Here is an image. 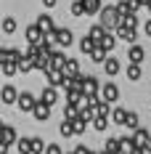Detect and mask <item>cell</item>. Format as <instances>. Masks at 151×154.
<instances>
[{"label":"cell","instance_id":"47","mask_svg":"<svg viewBox=\"0 0 151 154\" xmlns=\"http://www.w3.org/2000/svg\"><path fill=\"white\" fill-rule=\"evenodd\" d=\"M64 154H74V152H64Z\"/></svg>","mask_w":151,"mask_h":154},{"label":"cell","instance_id":"15","mask_svg":"<svg viewBox=\"0 0 151 154\" xmlns=\"http://www.w3.org/2000/svg\"><path fill=\"white\" fill-rule=\"evenodd\" d=\"M104 69H106V75H109V77H114V75L122 69V66H119V61H117L114 56H109V59L104 61Z\"/></svg>","mask_w":151,"mask_h":154},{"label":"cell","instance_id":"42","mask_svg":"<svg viewBox=\"0 0 151 154\" xmlns=\"http://www.w3.org/2000/svg\"><path fill=\"white\" fill-rule=\"evenodd\" d=\"M130 154H146V149H140V146H135V149H133Z\"/></svg>","mask_w":151,"mask_h":154},{"label":"cell","instance_id":"22","mask_svg":"<svg viewBox=\"0 0 151 154\" xmlns=\"http://www.w3.org/2000/svg\"><path fill=\"white\" fill-rule=\"evenodd\" d=\"M98 45L106 48V51H114V45H117V35H111V29H109V32H106V37L98 43Z\"/></svg>","mask_w":151,"mask_h":154},{"label":"cell","instance_id":"25","mask_svg":"<svg viewBox=\"0 0 151 154\" xmlns=\"http://www.w3.org/2000/svg\"><path fill=\"white\" fill-rule=\"evenodd\" d=\"M0 69H3V75H5V77H11V75L19 72V64H16V61H0Z\"/></svg>","mask_w":151,"mask_h":154},{"label":"cell","instance_id":"20","mask_svg":"<svg viewBox=\"0 0 151 154\" xmlns=\"http://www.w3.org/2000/svg\"><path fill=\"white\" fill-rule=\"evenodd\" d=\"M59 133L64 136V138H69V136H77V133H74V122H72V120H64V122L59 125Z\"/></svg>","mask_w":151,"mask_h":154},{"label":"cell","instance_id":"40","mask_svg":"<svg viewBox=\"0 0 151 154\" xmlns=\"http://www.w3.org/2000/svg\"><path fill=\"white\" fill-rule=\"evenodd\" d=\"M143 32H146V35H149V37H151V19H149V21H146V24H143Z\"/></svg>","mask_w":151,"mask_h":154},{"label":"cell","instance_id":"5","mask_svg":"<svg viewBox=\"0 0 151 154\" xmlns=\"http://www.w3.org/2000/svg\"><path fill=\"white\" fill-rule=\"evenodd\" d=\"M53 35H56V45H59V48H69L72 43H74V37H72V29H66V27H64V29H56Z\"/></svg>","mask_w":151,"mask_h":154},{"label":"cell","instance_id":"12","mask_svg":"<svg viewBox=\"0 0 151 154\" xmlns=\"http://www.w3.org/2000/svg\"><path fill=\"white\" fill-rule=\"evenodd\" d=\"M37 27H40L43 32H56V24H53V19H50L48 14H40V16H37Z\"/></svg>","mask_w":151,"mask_h":154},{"label":"cell","instance_id":"27","mask_svg":"<svg viewBox=\"0 0 151 154\" xmlns=\"http://www.w3.org/2000/svg\"><path fill=\"white\" fill-rule=\"evenodd\" d=\"M16 149H19V154H35V152H32V138L16 141Z\"/></svg>","mask_w":151,"mask_h":154},{"label":"cell","instance_id":"14","mask_svg":"<svg viewBox=\"0 0 151 154\" xmlns=\"http://www.w3.org/2000/svg\"><path fill=\"white\" fill-rule=\"evenodd\" d=\"M16 101H19V91L14 85H5L3 88V104H16Z\"/></svg>","mask_w":151,"mask_h":154},{"label":"cell","instance_id":"43","mask_svg":"<svg viewBox=\"0 0 151 154\" xmlns=\"http://www.w3.org/2000/svg\"><path fill=\"white\" fill-rule=\"evenodd\" d=\"M143 149H146V154H151V138L146 141V146H143Z\"/></svg>","mask_w":151,"mask_h":154},{"label":"cell","instance_id":"8","mask_svg":"<svg viewBox=\"0 0 151 154\" xmlns=\"http://www.w3.org/2000/svg\"><path fill=\"white\" fill-rule=\"evenodd\" d=\"M114 32H117V37H119V40H125V43H135V37H138L133 27H122V24H119Z\"/></svg>","mask_w":151,"mask_h":154},{"label":"cell","instance_id":"37","mask_svg":"<svg viewBox=\"0 0 151 154\" xmlns=\"http://www.w3.org/2000/svg\"><path fill=\"white\" fill-rule=\"evenodd\" d=\"M125 128H130V130H138V114H135V112H130V114H127V125H125Z\"/></svg>","mask_w":151,"mask_h":154},{"label":"cell","instance_id":"26","mask_svg":"<svg viewBox=\"0 0 151 154\" xmlns=\"http://www.w3.org/2000/svg\"><path fill=\"white\" fill-rule=\"evenodd\" d=\"M106 152L119 154L122 152V138H106Z\"/></svg>","mask_w":151,"mask_h":154},{"label":"cell","instance_id":"44","mask_svg":"<svg viewBox=\"0 0 151 154\" xmlns=\"http://www.w3.org/2000/svg\"><path fill=\"white\" fill-rule=\"evenodd\" d=\"M140 3H143V8H146V5H149V3H151V0H140Z\"/></svg>","mask_w":151,"mask_h":154},{"label":"cell","instance_id":"16","mask_svg":"<svg viewBox=\"0 0 151 154\" xmlns=\"http://www.w3.org/2000/svg\"><path fill=\"white\" fill-rule=\"evenodd\" d=\"M82 3H85V11H88V16L101 14V8H104V3H101V0H82Z\"/></svg>","mask_w":151,"mask_h":154},{"label":"cell","instance_id":"38","mask_svg":"<svg viewBox=\"0 0 151 154\" xmlns=\"http://www.w3.org/2000/svg\"><path fill=\"white\" fill-rule=\"evenodd\" d=\"M45 154H64V152H61V146H59V143H50V146L45 149Z\"/></svg>","mask_w":151,"mask_h":154},{"label":"cell","instance_id":"46","mask_svg":"<svg viewBox=\"0 0 151 154\" xmlns=\"http://www.w3.org/2000/svg\"><path fill=\"white\" fill-rule=\"evenodd\" d=\"M146 8H149V14H151V3H149V5H146Z\"/></svg>","mask_w":151,"mask_h":154},{"label":"cell","instance_id":"29","mask_svg":"<svg viewBox=\"0 0 151 154\" xmlns=\"http://www.w3.org/2000/svg\"><path fill=\"white\" fill-rule=\"evenodd\" d=\"M106 53H109V51H106V48H101V45H98V48H95V51H93V53H90V59H93V61H95V64H104L106 59H109Z\"/></svg>","mask_w":151,"mask_h":154},{"label":"cell","instance_id":"10","mask_svg":"<svg viewBox=\"0 0 151 154\" xmlns=\"http://www.w3.org/2000/svg\"><path fill=\"white\" fill-rule=\"evenodd\" d=\"M95 48H98V43H95V40H93L90 35H85V37H82V40H80V51H82V53H85V56H90L93 51H95Z\"/></svg>","mask_w":151,"mask_h":154},{"label":"cell","instance_id":"1","mask_svg":"<svg viewBox=\"0 0 151 154\" xmlns=\"http://www.w3.org/2000/svg\"><path fill=\"white\" fill-rule=\"evenodd\" d=\"M98 19H101V24H104L106 29H117L122 21V14L117 5H106V8H101V14H98Z\"/></svg>","mask_w":151,"mask_h":154},{"label":"cell","instance_id":"45","mask_svg":"<svg viewBox=\"0 0 151 154\" xmlns=\"http://www.w3.org/2000/svg\"><path fill=\"white\" fill-rule=\"evenodd\" d=\"M3 154H8V149H5V146H3Z\"/></svg>","mask_w":151,"mask_h":154},{"label":"cell","instance_id":"19","mask_svg":"<svg viewBox=\"0 0 151 154\" xmlns=\"http://www.w3.org/2000/svg\"><path fill=\"white\" fill-rule=\"evenodd\" d=\"M127 114H130L127 109L117 106V109H114V112H111V120H114V122H117V125H127Z\"/></svg>","mask_w":151,"mask_h":154},{"label":"cell","instance_id":"39","mask_svg":"<svg viewBox=\"0 0 151 154\" xmlns=\"http://www.w3.org/2000/svg\"><path fill=\"white\" fill-rule=\"evenodd\" d=\"M74 154H93V152L88 149V146H85V143H80V146L74 149Z\"/></svg>","mask_w":151,"mask_h":154},{"label":"cell","instance_id":"36","mask_svg":"<svg viewBox=\"0 0 151 154\" xmlns=\"http://www.w3.org/2000/svg\"><path fill=\"white\" fill-rule=\"evenodd\" d=\"M45 149H48V146H45L40 138H32V152H35V154H43Z\"/></svg>","mask_w":151,"mask_h":154},{"label":"cell","instance_id":"31","mask_svg":"<svg viewBox=\"0 0 151 154\" xmlns=\"http://www.w3.org/2000/svg\"><path fill=\"white\" fill-rule=\"evenodd\" d=\"M109 104H111V101L101 98V101L95 104V112H98V114H106V117H111V106H109Z\"/></svg>","mask_w":151,"mask_h":154},{"label":"cell","instance_id":"2","mask_svg":"<svg viewBox=\"0 0 151 154\" xmlns=\"http://www.w3.org/2000/svg\"><path fill=\"white\" fill-rule=\"evenodd\" d=\"M37 101H40V98H35V96H32V93H19V101H16V104H19V109H21V112H32V109L37 106Z\"/></svg>","mask_w":151,"mask_h":154},{"label":"cell","instance_id":"23","mask_svg":"<svg viewBox=\"0 0 151 154\" xmlns=\"http://www.w3.org/2000/svg\"><path fill=\"white\" fill-rule=\"evenodd\" d=\"M77 114H80V106L72 104V101H66V106H64V120H74Z\"/></svg>","mask_w":151,"mask_h":154},{"label":"cell","instance_id":"4","mask_svg":"<svg viewBox=\"0 0 151 154\" xmlns=\"http://www.w3.org/2000/svg\"><path fill=\"white\" fill-rule=\"evenodd\" d=\"M32 117H35L37 122H45L48 117H50V104H45V101L40 98V101H37V106L32 109Z\"/></svg>","mask_w":151,"mask_h":154},{"label":"cell","instance_id":"41","mask_svg":"<svg viewBox=\"0 0 151 154\" xmlns=\"http://www.w3.org/2000/svg\"><path fill=\"white\" fill-rule=\"evenodd\" d=\"M43 5H45V8H53V5H56V0H43Z\"/></svg>","mask_w":151,"mask_h":154},{"label":"cell","instance_id":"33","mask_svg":"<svg viewBox=\"0 0 151 154\" xmlns=\"http://www.w3.org/2000/svg\"><path fill=\"white\" fill-rule=\"evenodd\" d=\"M3 32H5V35L16 32V19L14 16H5V19H3Z\"/></svg>","mask_w":151,"mask_h":154},{"label":"cell","instance_id":"30","mask_svg":"<svg viewBox=\"0 0 151 154\" xmlns=\"http://www.w3.org/2000/svg\"><path fill=\"white\" fill-rule=\"evenodd\" d=\"M101 91V85H98V80H95V77H85V93H98Z\"/></svg>","mask_w":151,"mask_h":154},{"label":"cell","instance_id":"24","mask_svg":"<svg viewBox=\"0 0 151 154\" xmlns=\"http://www.w3.org/2000/svg\"><path fill=\"white\" fill-rule=\"evenodd\" d=\"M106 125H109V117H106V114H95V117H93V128H95L98 133H104Z\"/></svg>","mask_w":151,"mask_h":154},{"label":"cell","instance_id":"34","mask_svg":"<svg viewBox=\"0 0 151 154\" xmlns=\"http://www.w3.org/2000/svg\"><path fill=\"white\" fill-rule=\"evenodd\" d=\"M140 75H143V72H140V64L130 61V66H127V77H130V80H140Z\"/></svg>","mask_w":151,"mask_h":154},{"label":"cell","instance_id":"7","mask_svg":"<svg viewBox=\"0 0 151 154\" xmlns=\"http://www.w3.org/2000/svg\"><path fill=\"white\" fill-rule=\"evenodd\" d=\"M101 98H106V101H117V98H119V88H117L114 82L101 85Z\"/></svg>","mask_w":151,"mask_h":154},{"label":"cell","instance_id":"48","mask_svg":"<svg viewBox=\"0 0 151 154\" xmlns=\"http://www.w3.org/2000/svg\"><path fill=\"white\" fill-rule=\"evenodd\" d=\"M93 154H95V152H93ZM98 154H101V152H98Z\"/></svg>","mask_w":151,"mask_h":154},{"label":"cell","instance_id":"35","mask_svg":"<svg viewBox=\"0 0 151 154\" xmlns=\"http://www.w3.org/2000/svg\"><path fill=\"white\" fill-rule=\"evenodd\" d=\"M72 16H88L85 3H82V0H74V3H72Z\"/></svg>","mask_w":151,"mask_h":154},{"label":"cell","instance_id":"11","mask_svg":"<svg viewBox=\"0 0 151 154\" xmlns=\"http://www.w3.org/2000/svg\"><path fill=\"white\" fill-rule=\"evenodd\" d=\"M50 66H53V69H64V66H66V56H64V51L56 48V51L50 53Z\"/></svg>","mask_w":151,"mask_h":154},{"label":"cell","instance_id":"17","mask_svg":"<svg viewBox=\"0 0 151 154\" xmlns=\"http://www.w3.org/2000/svg\"><path fill=\"white\" fill-rule=\"evenodd\" d=\"M11 143H16V130L11 128V125H5V128H3V146L8 149Z\"/></svg>","mask_w":151,"mask_h":154},{"label":"cell","instance_id":"28","mask_svg":"<svg viewBox=\"0 0 151 154\" xmlns=\"http://www.w3.org/2000/svg\"><path fill=\"white\" fill-rule=\"evenodd\" d=\"M133 138H135V143L140 146V149H143V146H146V141H149L151 136H149V130H143V128H138V130H135V136H133Z\"/></svg>","mask_w":151,"mask_h":154},{"label":"cell","instance_id":"13","mask_svg":"<svg viewBox=\"0 0 151 154\" xmlns=\"http://www.w3.org/2000/svg\"><path fill=\"white\" fill-rule=\"evenodd\" d=\"M106 32H109V29H106L104 24L98 21V24H93L90 29H88V35H90V37H93V40H95V43H101V40H104V37H106Z\"/></svg>","mask_w":151,"mask_h":154},{"label":"cell","instance_id":"21","mask_svg":"<svg viewBox=\"0 0 151 154\" xmlns=\"http://www.w3.org/2000/svg\"><path fill=\"white\" fill-rule=\"evenodd\" d=\"M64 72H66L69 77H77V75H80V61H77V59H66V66H64Z\"/></svg>","mask_w":151,"mask_h":154},{"label":"cell","instance_id":"6","mask_svg":"<svg viewBox=\"0 0 151 154\" xmlns=\"http://www.w3.org/2000/svg\"><path fill=\"white\" fill-rule=\"evenodd\" d=\"M117 8H119V14L125 16V14H135L138 8H143V3H140V0H119Z\"/></svg>","mask_w":151,"mask_h":154},{"label":"cell","instance_id":"32","mask_svg":"<svg viewBox=\"0 0 151 154\" xmlns=\"http://www.w3.org/2000/svg\"><path fill=\"white\" fill-rule=\"evenodd\" d=\"M119 24H122V27H133V29H135V27H138V16L135 14H125Z\"/></svg>","mask_w":151,"mask_h":154},{"label":"cell","instance_id":"9","mask_svg":"<svg viewBox=\"0 0 151 154\" xmlns=\"http://www.w3.org/2000/svg\"><path fill=\"white\" fill-rule=\"evenodd\" d=\"M127 59H130L133 64H140L143 59H146V51H143L140 45H135V43H133V45H130V51H127Z\"/></svg>","mask_w":151,"mask_h":154},{"label":"cell","instance_id":"3","mask_svg":"<svg viewBox=\"0 0 151 154\" xmlns=\"http://www.w3.org/2000/svg\"><path fill=\"white\" fill-rule=\"evenodd\" d=\"M24 35H27V43H29V45H35V43H43V37H45V32L37 27V21H35V24H29V27L24 29Z\"/></svg>","mask_w":151,"mask_h":154},{"label":"cell","instance_id":"18","mask_svg":"<svg viewBox=\"0 0 151 154\" xmlns=\"http://www.w3.org/2000/svg\"><path fill=\"white\" fill-rule=\"evenodd\" d=\"M43 101H45V104H50V106H53V104H56V101H59V91H56V88H53V85H48L45 91H43Z\"/></svg>","mask_w":151,"mask_h":154}]
</instances>
